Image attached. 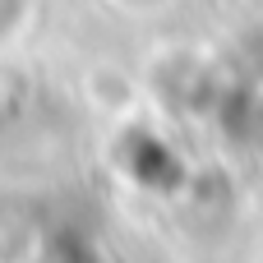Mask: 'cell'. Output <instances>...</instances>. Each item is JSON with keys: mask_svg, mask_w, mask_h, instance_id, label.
Returning a JSON list of instances; mask_svg holds the SVG:
<instances>
[{"mask_svg": "<svg viewBox=\"0 0 263 263\" xmlns=\"http://www.w3.org/2000/svg\"><path fill=\"white\" fill-rule=\"evenodd\" d=\"M125 162H129L134 180H143V185H153V190H171V185L180 180L176 157H171V153H166L157 139H148V134H134V139H129Z\"/></svg>", "mask_w": 263, "mask_h": 263, "instance_id": "cell-1", "label": "cell"}]
</instances>
